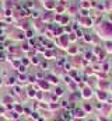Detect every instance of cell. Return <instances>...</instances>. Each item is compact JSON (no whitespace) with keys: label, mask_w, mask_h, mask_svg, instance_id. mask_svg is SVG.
Returning <instances> with one entry per match:
<instances>
[{"label":"cell","mask_w":112,"mask_h":121,"mask_svg":"<svg viewBox=\"0 0 112 121\" xmlns=\"http://www.w3.org/2000/svg\"><path fill=\"white\" fill-rule=\"evenodd\" d=\"M76 113H77V114H76V116H77V117H84V116H85V113H84L83 110H81V111H80V110H77V111H76Z\"/></svg>","instance_id":"cell-1"},{"label":"cell","mask_w":112,"mask_h":121,"mask_svg":"<svg viewBox=\"0 0 112 121\" xmlns=\"http://www.w3.org/2000/svg\"><path fill=\"white\" fill-rule=\"evenodd\" d=\"M56 93H57L59 96H62V94H63V90H62V89H57V90H56Z\"/></svg>","instance_id":"cell-2"}]
</instances>
